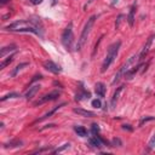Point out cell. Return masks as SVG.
Returning a JSON list of instances; mask_svg holds the SVG:
<instances>
[{
	"label": "cell",
	"instance_id": "cell-27",
	"mask_svg": "<svg viewBox=\"0 0 155 155\" xmlns=\"http://www.w3.org/2000/svg\"><path fill=\"white\" fill-rule=\"evenodd\" d=\"M41 79H43V75H41V74H38V75H35V76L33 78V79H32V81H30V84H29V85H32L33 83H35L36 80H41Z\"/></svg>",
	"mask_w": 155,
	"mask_h": 155
},
{
	"label": "cell",
	"instance_id": "cell-12",
	"mask_svg": "<svg viewBox=\"0 0 155 155\" xmlns=\"http://www.w3.org/2000/svg\"><path fill=\"white\" fill-rule=\"evenodd\" d=\"M73 112L76 113L78 115H81V116H85V118H93L95 116L93 112L85 110V109H81V108H74V109H73Z\"/></svg>",
	"mask_w": 155,
	"mask_h": 155
},
{
	"label": "cell",
	"instance_id": "cell-25",
	"mask_svg": "<svg viewBox=\"0 0 155 155\" xmlns=\"http://www.w3.org/2000/svg\"><path fill=\"white\" fill-rule=\"evenodd\" d=\"M92 107H95V108H101V107H102L101 99H93V101H92Z\"/></svg>",
	"mask_w": 155,
	"mask_h": 155
},
{
	"label": "cell",
	"instance_id": "cell-8",
	"mask_svg": "<svg viewBox=\"0 0 155 155\" xmlns=\"http://www.w3.org/2000/svg\"><path fill=\"white\" fill-rule=\"evenodd\" d=\"M154 34L153 35H150L149 38H148V40H147V44L143 46V49H142V51H141V53H139V61H143L144 58H145V56L148 55V52H149V49H150V45H152V43H153V39H154Z\"/></svg>",
	"mask_w": 155,
	"mask_h": 155
},
{
	"label": "cell",
	"instance_id": "cell-34",
	"mask_svg": "<svg viewBox=\"0 0 155 155\" xmlns=\"http://www.w3.org/2000/svg\"><path fill=\"white\" fill-rule=\"evenodd\" d=\"M119 3V0H112V5H116Z\"/></svg>",
	"mask_w": 155,
	"mask_h": 155
},
{
	"label": "cell",
	"instance_id": "cell-30",
	"mask_svg": "<svg viewBox=\"0 0 155 155\" xmlns=\"http://www.w3.org/2000/svg\"><path fill=\"white\" fill-rule=\"evenodd\" d=\"M113 145L114 147H116V145H121V142H120V139L119 138H115V139H113Z\"/></svg>",
	"mask_w": 155,
	"mask_h": 155
},
{
	"label": "cell",
	"instance_id": "cell-29",
	"mask_svg": "<svg viewBox=\"0 0 155 155\" xmlns=\"http://www.w3.org/2000/svg\"><path fill=\"white\" fill-rule=\"evenodd\" d=\"M124 17V15H119L118 16V20H116V23H115V28L118 29L119 28V26H120V22H121V18Z\"/></svg>",
	"mask_w": 155,
	"mask_h": 155
},
{
	"label": "cell",
	"instance_id": "cell-21",
	"mask_svg": "<svg viewBox=\"0 0 155 155\" xmlns=\"http://www.w3.org/2000/svg\"><path fill=\"white\" fill-rule=\"evenodd\" d=\"M27 66H28V63H21V64H18V66L15 68V69L12 70V73H11V76H16V75L18 74V72L22 70V69H23L24 67H27Z\"/></svg>",
	"mask_w": 155,
	"mask_h": 155
},
{
	"label": "cell",
	"instance_id": "cell-32",
	"mask_svg": "<svg viewBox=\"0 0 155 155\" xmlns=\"http://www.w3.org/2000/svg\"><path fill=\"white\" fill-rule=\"evenodd\" d=\"M122 129H124V130H129V131L133 130V129L131 127V125H122Z\"/></svg>",
	"mask_w": 155,
	"mask_h": 155
},
{
	"label": "cell",
	"instance_id": "cell-17",
	"mask_svg": "<svg viewBox=\"0 0 155 155\" xmlns=\"http://www.w3.org/2000/svg\"><path fill=\"white\" fill-rule=\"evenodd\" d=\"M12 51H16V45H9V46L3 47L1 51H0V58H4L7 52H12Z\"/></svg>",
	"mask_w": 155,
	"mask_h": 155
},
{
	"label": "cell",
	"instance_id": "cell-13",
	"mask_svg": "<svg viewBox=\"0 0 155 155\" xmlns=\"http://www.w3.org/2000/svg\"><path fill=\"white\" fill-rule=\"evenodd\" d=\"M91 97V95L89 91H86L83 86H80V92H78L76 96H75V101H81V99H84V98H90Z\"/></svg>",
	"mask_w": 155,
	"mask_h": 155
},
{
	"label": "cell",
	"instance_id": "cell-28",
	"mask_svg": "<svg viewBox=\"0 0 155 155\" xmlns=\"http://www.w3.org/2000/svg\"><path fill=\"white\" fill-rule=\"evenodd\" d=\"M148 145H149L150 149H152V148H155V135L152 137V139L149 141V144H148Z\"/></svg>",
	"mask_w": 155,
	"mask_h": 155
},
{
	"label": "cell",
	"instance_id": "cell-6",
	"mask_svg": "<svg viewBox=\"0 0 155 155\" xmlns=\"http://www.w3.org/2000/svg\"><path fill=\"white\" fill-rule=\"evenodd\" d=\"M58 97H60V92H58V91H52V92H50L47 95L43 96L39 101L34 102V106L36 107V106H40V104H44V103L50 102V101H55V99H57Z\"/></svg>",
	"mask_w": 155,
	"mask_h": 155
},
{
	"label": "cell",
	"instance_id": "cell-9",
	"mask_svg": "<svg viewBox=\"0 0 155 155\" xmlns=\"http://www.w3.org/2000/svg\"><path fill=\"white\" fill-rule=\"evenodd\" d=\"M40 86L39 84H36V85H34V86H32V87H29V90L26 92V95H24V97H26V99H28V101H30L32 98L34 97V96L39 92V90H40Z\"/></svg>",
	"mask_w": 155,
	"mask_h": 155
},
{
	"label": "cell",
	"instance_id": "cell-14",
	"mask_svg": "<svg viewBox=\"0 0 155 155\" xmlns=\"http://www.w3.org/2000/svg\"><path fill=\"white\" fill-rule=\"evenodd\" d=\"M136 9H137V5H136V4H133V5L131 6V9H130L129 16H127V22H129L130 27H132V26H133V23H135V15H136Z\"/></svg>",
	"mask_w": 155,
	"mask_h": 155
},
{
	"label": "cell",
	"instance_id": "cell-10",
	"mask_svg": "<svg viewBox=\"0 0 155 155\" xmlns=\"http://www.w3.org/2000/svg\"><path fill=\"white\" fill-rule=\"evenodd\" d=\"M63 106H66V103H62V104H60V106L55 107V108L52 109V110H50L49 113H46V114H45V115H44V116H41V118H39V119H38V120H35V121H34V124H36V122H40V121H43V120H45V119H47V118H51V115H53V114H55V113H56V112H57V110H58V109H60V108H62Z\"/></svg>",
	"mask_w": 155,
	"mask_h": 155
},
{
	"label": "cell",
	"instance_id": "cell-5",
	"mask_svg": "<svg viewBox=\"0 0 155 155\" xmlns=\"http://www.w3.org/2000/svg\"><path fill=\"white\" fill-rule=\"evenodd\" d=\"M62 44L67 50H72V46H73V41H74V35H73V24L69 23L66 29L63 30L62 33Z\"/></svg>",
	"mask_w": 155,
	"mask_h": 155
},
{
	"label": "cell",
	"instance_id": "cell-7",
	"mask_svg": "<svg viewBox=\"0 0 155 155\" xmlns=\"http://www.w3.org/2000/svg\"><path fill=\"white\" fill-rule=\"evenodd\" d=\"M44 67H45V69H47L49 72L53 73V74H58V73L62 72V68L58 64H56L55 62H52V61H45Z\"/></svg>",
	"mask_w": 155,
	"mask_h": 155
},
{
	"label": "cell",
	"instance_id": "cell-20",
	"mask_svg": "<svg viewBox=\"0 0 155 155\" xmlns=\"http://www.w3.org/2000/svg\"><path fill=\"white\" fill-rule=\"evenodd\" d=\"M13 57H15V56H13V55H11V56H9L6 60H3V62L0 63V69H4V68H5L6 66L10 64V63L13 61Z\"/></svg>",
	"mask_w": 155,
	"mask_h": 155
},
{
	"label": "cell",
	"instance_id": "cell-2",
	"mask_svg": "<svg viewBox=\"0 0 155 155\" xmlns=\"http://www.w3.org/2000/svg\"><path fill=\"white\" fill-rule=\"evenodd\" d=\"M120 46H121V41H116V43H114L113 45L109 46L108 53H107V56H106V58H104V61H103V64H102V69H101L102 73L106 72L108 68L112 66V63L115 61L118 53H119Z\"/></svg>",
	"mask_w": 155,
	"mask_h": 155
},
{
	"label": "cell",
	"instance_id": "cell-26",
	"mask_svg": "<svg viewBox=\"0 0 155 155\" xmlns=\"http://www.w3.org/2000/svg\"><path fill=\"white\" fill-rule=\"evenodd\" d=\"M68 147H69V143H66V144H63L61 148H58V149H56V150H53L52 153H60V152H62V150H64V149H67Z\"/></svg>",
	"mask_w": 155,
	"mask_h": 155
},
{
	"label": "cell",
	"instance_id": "cell-23",
	"mask_svg": "<svg viewBox=\"0 0 155 155\" xmlns=\"http://www.w3.org/2000/svg\"><path fill=\"white\" fill-rule=\"evenodd\" d=\"M91 131H92V133L93 135H98L99 133V126L97 124H92V127H91Z\"/></svg>",
	"mask_w": 155,
	"mask_h": 155
},
{
	"label": "cell",
	"instance_id": "cell-24",
	"mask_svg": "<svg viewBox=\"0 0 155 155\" xmlns=\"http://www.w3.org/2000/svg\"><path fill=\"white\" fill-rule=\"evenodd\" d=\"M152 120H155V118L154 116H148V118H143L142 120L139 121V126H142L144 122H147V121H152Z\"/></svg>",
	"mask_w": 155,
	"mask_h": 155
},
{
	"label": "cell",
	"instance_id": "cell-11",
	"mask_svg": "<svg viewBox=\"0 0 155 155\" xmlns=\"http://www.w3.org/2000/svg\"><path fill=\"white\" fill-rule=\"evenodd\" d=\"M95 92L96 95L98 96V97H106V85L103 83H97L96 84V89H95Z\"/></svg>",
	"mask_w": 155,
	"mask_h": 155
},
{
	"label": "cell",
	"instance_id": "cell-31",
	"mask_svg": "<svg viewBox=\"0 0 155 155\" xmlns=\"http://www.w3.org/2000/svg\"><path fill=\"white\" fill-rule=\"evenodd\" d=\"M32 4H34V5H39V4L43 3V0H29Z\"/></svg>",
	"mask_w": 155,
	"mask_h": 155
},
{
	"label": "cell",
	"instance_id": "cell-3",
	"mask_svg": "<svg viewBox=\"0 0 155 155\" xmlns=\"http://www.w3.org/2000/svg\"><path fill=\"white\" fill-rule=\"evenodd\" d=\"M96 18H97L96 16H91L89 20H87V22H86L84 29H83V32H81L80 38H79V40H78V44H76V50H78V51H80L81 47L84 46V44L86 43V40H87L89 35H90V33H91V29H92V27H93V24H95Z\"/></svg>",
	"mask_w": 155,
	"mask_h": 155
},
{
	"label": "cell",
	"instance_id": "cell-19",
	"mask_svg": "<svg viewBox=\"0 0 155 155\" xmlns=\"http://www.w3.org/2000/svg\"><path fill=\"white\" fill-rule=\"evenodd\" d=\"M22 141H11L10 143L4 144V148H17V147H22Z\"/></svg>",
	"mask_w": 155,
	"mask_h": 155
},
{
	"label": "cell",
	"instance_id": "cell-4",
	"mask_svg": "<svg viewBox=\"0 0 155 155\" xmlns=\"http://www.w3.org/2000/svg\"><path fill=\"white\" fill-rule=\"evenodd\" d=\"M137 61H139V56H137V55H133V56H131V57L129 58V60H127V61L124 63V64H122V66L120 67V69L118 70V73L115 74V76H114V80H113V83H112V84H113V85H115V84L119 83L121 78L125 75V73L130 69V67H131L132 64H135V63L137 62Z\"/></svg>",
	"mask_w": 155,
	"mask_h": 155
},
{
	"label": "cell",
	"instance_id": "cell-33",
	"mask_svg": "<svg viewBox=\"0 0 155 155\" xmlns=\"http://www.w3.org/2000/svg\"><path fill=\"white\" fill-rule=\"evenodd\" d=\"M7 1H10V0H0V4H1V5H4V4H6Z\"/></svg>",
	"mask_w": 155,
	"mask_h": 155
},
{
	"label": "cell",
	"instance_id": "cell-1",
	"mask_svg": "<svg viewBox=\"0 0 155 155\" xmlns=\"http://www.w3.org/2000/svg\"><path fill=\"white\" fill-rule=\"evenodd\" d=\"M29 27H34V28L39 29L40 32L43 33V28L44 26L41 23L40 20H22V21H17V22H13L12 24L5 27L6 30H10V32H18L22 28H29Z\"/></svg>",
	"mask_w": 155,
	"mask_h": 155
},
{
	"label": "cell",
	"instance_id": "cell-22",
	"mask_svg": "<svg viewBox=\"0 0 155 155\" xmlns=\"http://www.w3.org/2000/svg\"><path fill=\"white\" fill-rule=\"evenodd\" d=\"M18 97H21L18 93H16V92H11V93H9V95H6V96H4V97L0 99L1 102H4V101H6V99H9V98H18Z\"/></svg>",
	"mask_w": 155,
	"mask_h": 155
},
{
	"label": "cell",
	"instance_id": "cell-15",
	"mask_svg": "<svg viewBox=\"0 0 155 155\" xmlns=\"http://www.w3.org/2000/svg\"><path fill=\"white\" fill-rule=\"evenodd\" d=\"M122 89H124V86H120V87H118L116 91H115V92H114V95H113L112 101H110V107H112L113 109L116 107V102H118V99H119V96H120V93H121Z\"/></svg>",
	"mask_w": 155,
	"mask_h": 155
},
{
	"label": "cell",
	"instance_id": "cell-35",
	"mask_svg": "<svg viewBox=\"0 0 155 155\" xmlns=\"http://www.w3.org/2000/svg\"><path fill=\"white\" fill-rule=\"evenodd\" d=\"M93 1H95V0H89V3H87V5H90V4H91V3H93ZM87 5H86V6H87ZM86 6H85V7H86Z\"/></svg>",
	"mask_w": 155,
	"mask_h": 155
},
{
	"label": "cell",
	"instance_id": "cell-18",
	"mask_svg": "<svg viewBox=\"0 0 155 155\" xmlns=\"http://www.w3.org/2000/svg\"><path fill=\"white\" fill-rule=\"evenodd\" d=\"M74 131L78 133V136H80V137H86L89 133L87 130H86L84 126H74Z\"/></svg>",
	"mask_w": 155,
	"mask_h": 155
},
{
	"label": "cell",
	"instance_id": "cell-16",
	"mask_svg": "<svg viewBox=\"0 0 155 155\" xmlns=\"http://www.w3.org/2000/svg\"><path fill=\"white\" fill-rule=\"evenodd\" d=\"M141 67H142V63H141V64H138L137 67H133L132 69L130 68V69L125 73V75H124V76L126 78V79H132V78H133V75L139 70V68H141Z\"/></svg>",
	"mask_w": 155,
	"mask_h": 155
}]
</instances>
